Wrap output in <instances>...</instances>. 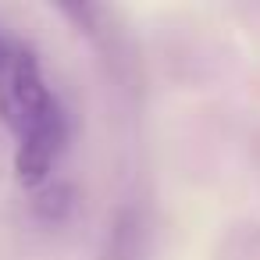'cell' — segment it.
<instances>
[{
  "instance_id": "cell-1",
  "label": "cell",
  "mask_w": 260,
  "mask_h": 260,
  "mask_svg": "<svg viewBox=\"0 0 260 260\" xmlns=\"http://www.w3.org/2000/svg\"><path fill=\"white\" fill-rule=\"evenodd\" d=\"M57 107H61V100L50 93V86L40 72V57L29 47L11 43V54L0 61V121L18 139L32 125L50 118Z\"/></svg>"
},
{
  "instance_id": "cell-3",
  "label": "cell",
  "mask_w": 260,
  "mask_h": 260,
  "mask_svg": "<svg viewBox=\"0 0 260 260\" xmlns=\"http://www.w3.org/2000/svg\"><path fill=\"white\" fill-rule=\"evenodd\" d=\"M68 210V189L64 185H54V189H43L36 196V214L47 217V221H61Z\"/></svg>"
},
{
  "instance_id": "cell-4",
  "label": "cell",
  "mask_w": 260,
  "mask_h": 260,
  "mask_svg": "<svg viewBox=\"0 0 260 260\" xmlns=\"http://www.w3.org/2000/svg\"><path fill=\"white\" fill-rule=\"evenodd\" d=\"M8 54H11V40H8V36H0V61H4Z\"/></svg>"
},
{
  "instance_id": "cell-2",
  "label": "cell",
  "mask_w": 260,
  "mask_h": 260,
  "mask_svg": "<svg viewBox=\"0 0 260 260\" xmlns=\"http://www.w3.org/2000/svg\"><path fill=\"white\" fill-rule=\"evenodd\" d=\"M64 143H68V114H64V107H57L50 118H43L25 136H18V146H15L18 182L25 189H40L50 178L57 157L64 153Z\"/></svg>"
}]
</instances>
